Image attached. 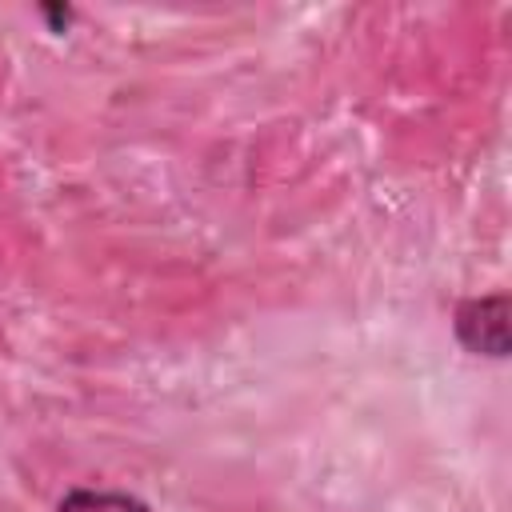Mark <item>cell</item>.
Returning <instances> with one entry per match:
<instances>
[{"label": "cell", "mask_w": 512, "mask_h": 512, "mask_svg": "<svg viewBox=\"0 0 512 512\" xmlns=\"http://www.w3.org/2000/svg\"><path fill=\"white\" fill-rule=\"evenodd\" d=\"M40 16L48 20V32H64V28L72 24L76 12H72L68 4H40Z\"/></svg>", "instance_id": "3"}, {"label": "cell", "mask_w": 512, "mask_h": 512, "mask_svg": "<svg viewBox=\"0 0 512 512\" xmlns=\"http://www.w3.org/2000/svg\"><path fill=\"white\" fill-rule=\"evenodd\" d=\"M512 300L508 292H488V296H468L456 304L452 312V328L456 340L476 352V356H492L504 360L512 348Z\"/></svg>", "instance_id": "1"}, {"label": "cell", "mask_w": 512, "mask_h": 512, "mask_svg": "<svg viewBox=\"0 0 512 512\" xmlns=\"http://www.w3.org/2000/svg\"><path fill=\"white\" fill-rule=\"evenodd\" d=\"M56 512H148L140 496L112 492V488H72L56 504Z\"/></svg>", "instance_id": "2"}]
</instances>
